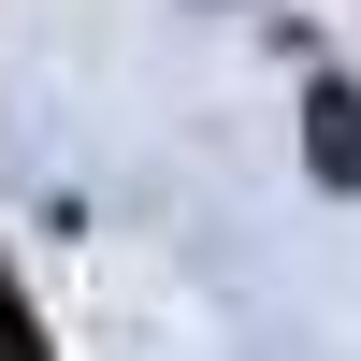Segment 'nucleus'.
I'll return each mask as SVG.
<instances>
[{"label":"nucleus","instance_id":"f257e3e1","mask_svg":"<svg viewBox=\"0 0 361 361\" xmlns=\"http://www.w3.org/2000/svg\"><path fill=\"white\" fill-rule=\"evenodd\" d=\"M304 159H318V188H361V87L347 73L304 87Z\"/></svg>","mask_w":361,"mask_h":361},{"label":"nucleus","instance_id":"f03ea898","mask_svg":"<svg viewBox=\"0 0 361 361\" xmlns=\"http://www.w3.org/2000/svg\"><path fill=\"white\" fill-rule=\"evenodd\" d=\"M0 361H44V333H29V289H0Z\"/></svg>","mask_w":361,"mask_h":361}]
</instances>
